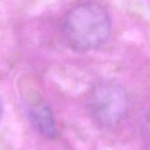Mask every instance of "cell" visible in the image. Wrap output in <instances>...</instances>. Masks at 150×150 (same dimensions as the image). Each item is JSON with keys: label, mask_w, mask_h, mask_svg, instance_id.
<instances>
[{"label": "cell", "mask_w": 150, "mask_h": 150, "mask_svg": "<svg viewBox=\"0 0 150 150\" xmlns=\"http://www.w3.org/2000/svg\"><path fill=\"white\" fill-rule=\"evenodd\" d=\"M129 98L125 88L114 80L95 83L86 96V109L94 122L102 127L119 125L127 116Z\"/></svg>", "instance_id": "2"}, {"label": "cell", "mask_w": 150, "mask_h": 150, "mask_svg": "<svg viewBox=\"0 0 150 150\" xmlns=\"http://www.w3.org/2000/svg\"><path fill=\"white\" fill-rule=\"evenodd\" d=\"M112 19L107 9L96 2H81L64 15L62 33L67 45L77 52L100 47L109 38Z\"/></svg>", "instance_id": "1"}, {"label": "cell", "mask_w": 150, "mask_h": 150, "mask_svg": "<svg viewBox=\"0 0 150 150\" xmlns=\"http://www.w3.org/2000/svg\"><path fill=\"white\" fill-rule=\"evenodd\" d=\"M143 140L150 147V110L145 114L142 124Z\"/></svg>", "instance_id": "4"}, {"label": "cell", "mask_w": 150, "mask_h": 150, "mask_svg": "<svg viewBox=\"0 0 150 150\" xmlns=\"http://www.w3.org/2000/svg\"><path fill=\"white\" fill-rule=\"evenodd\" d=\"M3 114H4V105H3V103L0 99V121L3 118Z\"/></svg>", "instance_id": "5"}, {"label": "cell", "mask_w": 150, "mask_h": 150, "mask_svg": "<svg viewBox=\"0 0 150 150\" xmlns=\"http://www.w3.org/2000/svg\"><path fill=\"white\" fill-rule=\"evenodd\" d=\"M28 117L37 132L47 139L56 135V124L50 106L41 99L33 100L28 105Z\"/></svg>", "instance_id": "3"}]
</instances>
